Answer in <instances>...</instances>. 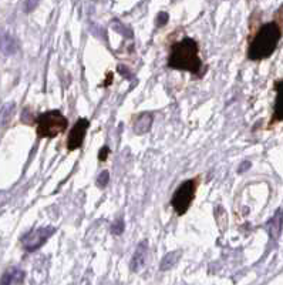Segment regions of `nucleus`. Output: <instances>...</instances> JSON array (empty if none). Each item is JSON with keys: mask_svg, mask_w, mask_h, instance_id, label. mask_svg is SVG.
<instances>
[{"mask_svg": "<svg viewBox=\"0 0 283 285\" xmlns=\"http://www.w3.org/2000/svg\"><path fill=\"white\" fill-rule=\"evenodd\" d=\"M37 4H39V0H26L24 1V11H33V10L37 7Z\"/></svg>", "mask_w": 283, "mask_h": 285, "instance_id": "dca6fc26", "label": "nucleus"}, {"mask_svg": "<svg viewBox=\"0 0 283 285\" xmlns=\"http://www.w3.org/2000/svg\"><path fill=\"white\" fill-rule=\"evenodd\" d=\"M24 280V273L20 271L17 268H11L7 270L1 280H0V285H11V284H20Z\"/></svg>", "mask_w": 283, "mask_h": 285, "instance_id": "9d476101", "label": "nucleus"}, {"mask_svg": "<svg viewBox=\"0 0 283 285\" xmlns=\"http://www.w3.org/2000/svg\"><path fill=\"white\" fill-rule=\"evenodd\" d=\"M124 228H126L124 221H123V220H117V221H114L113 226H111V233L116 234V236H120V234L124 233Z\"/></svg>", "mask_w": 283, "mask_h": 285, "instance_id": "4468645a", "label": "nucleus"}, {"mask_svg": "<svg viewBox=\"0 0 283 285\" xmlns=\"http://www.w3.org/2000/svg\"><path fill=\"white\" fill-rule=\"evenodd\" d=\"M282 39V27L278 21H271L258 30L249 44L248 57L251 60H264L271 57Z\"/></svg>", "mask_w": 283, "mask_h": 285, "instance_id": "f03ea898", "label": "nucleus"}, {"mask_svg": "<svg viewBox=\"0 0 283 285\" xmlns=\"http://www.w3.org/2000/svg\"><path fill=\"white\" fill-rule=\"evenodd\" d=\"M166 21H168V14H166L165 11L159 13V14H158V17H156V26H158V27H161V26L166 24Z\"/></svg>", "mask_w": 283, "mask_h": 285, "instance_id": "f3484780", "label": "nucleus"}, {"mask_svg": "<svg viewBox=\"0 0 283 285\" xmlns=\"http://www.w3.org/2000/svg\"><path fill=\"white\" fill-rule=\"evenodd\" d=\"M108 153H110V148H108L107 146L101 148L100 153H98V160H100V161H106L108 157Z\"/></svg>", "mask_w": 283, "mask_h": 285, "instance_id": "a211bd4d", "label": "nucleus"}, {"mask_svg": "<svg viewBox=\"0 0 283 285\" xmlns=\"http://www.w3.org/2000/svg\"><path fill=\"white\" fill-rule=\"evenodd\" d=\"M146 258H148V244H146V241H142V243L137 247V250H136V253H134V256H133L131 264H130L131 270H133L134 273L140 271L142 267L145 266Z\"/></svg>", "mask_w": 283, "mask_h": 285, "instance_id": "0eeeda50", "label": "nucleus"}, {"mask_svg": "<svg viewBox=\"0 0 283 285\" xmlns=\"http://www.w3.org/2000/svg\"><path fill=\"white\" fill-rule=\"evenodd\" d=\"M179 256H181V253H179V251L166 254V256L164 257V260H162V263H161V271H166V270L172 268Z\"/></svg>", "mask_w": 283, "mask_h": 285, "instance_id": "ddd939ff", "label": "nucleus"}, {"mask_svg": "<svg viewBox=\"0 0 283 285\" xmlns=\"http://www.w3.org/2000/svg\"><path fill=\"white\" fill-rule=\"evenodd\" d=\"M67 126H69L67 118L59 110H51L47 113H43L37 118V134L43 138H54L60 133L66 131Z\"/></svg>", "mask_w": 283, "mask_h": 285, "instance_id": "7ed1b4c3", "label": "nucleus"}, {"mask_svg": "<svg viewBox=\"0 0 283 285\" xmlns=\"http://www.w3.org/2000/svg\"><path fill=\"white\" fill-rule=\"evenodd\" d=\"M0 50L6 54V56H10V54H14L16 50H17V41L13 36L10 34H4L1 39H0Z\"/></svg>", "mask_w": 283, "mask_h": 285, "instance_id": "9b49d317", "label": "nucleus"}, {"mask_svg": "<svg viewBox=\"0 0 283 285\" xmlns=\"http://www.w3.org/2000/svg\"><path fill=\"white\" fill-rule=\"evenodd\" d=\"M88 126H90V123H88L87 118H78L77 123L71 128L70 136L67 138V150L69 151H74V150L81 147Z\"/></svg>", "mask_w": 283, "mask_h": 285, "instance_id": "423d86ee", "label": "nucleus"}, {"mask_svg": "<svg viewBox=\"0 0 283 285\" xmlns=\"http://www.w3.org/2000/svg\"><path fill=\"white\" fill-rule=\"evenodd\" d=\"M275 90H276L278 96H276V101H275L272 123H275V121H283V80L282 81H278L275 84Z\"/></svg>", "mask_w": 283, "mask_h": 285, "instance_id": "1a4fd4ad", "label": "nucleus"}, {"mask_svg": "<svg viewBox=\"0 0 283 285\" xmlns=\"http://www.w3.org/2000/svg\"><path fill=\"white\" fill-rule=\"evenodd\" d=\"M118 73H121L126 79H131V77H133L131 71H130L127 67H124V66H118Z\"/></svg>", "mask_w": 283, "mask_h": 285, "instance_id": "6ab92c4d", "label": "nucleus"}, {"mask_svg": "<svg viewBox=\"0 0 283 285\" xmlns=\"http://www.w3.org/2000/svg\"><path fill=\"white\" fill-rule=\"evenodd\" d=\"M198 43L191 37L179 40L171 49L168 57V66L171 69L189 71L192 74H201L202 61L198 56Z\"/></svg>", "mask_w": 283, "mask_h": 285, "instance_id": "f257e3e1", "label": "nucleus"}, {"mask_svg": "<svg viewBox=\"0 0 283 285\" xmlns=\"http://www.w3.org/2000/svg\"><path fill=\"white\" fill-rule=\"evenodd\" d=\"M249 167H251V163H248V161H246V163H244V164H241L239 173H242V171H246V170H248Z\"/></svg>", "mask_w": 283, "mask_h": 285, "instance_id": "aec40b11", "label": "nucleus"}, {"mask_svg": "<svg viewBox=\"0 0 283 285\" xmlns=\"http://www.w3.org/2000/svg\"><path fill=\"white\" fill-rule=\"evenodd\" d=\"M196 186H198L196 178H192V180L184 181L179 187L176 188V191L171 198V206L175 210L178 216H184L188 211L191 203L195 198Z\"/></svg>", "mask_w": 283, "mask_h": 285, "instance_id": "20e7f679", "label": "nucleus"}, {"mask_svg": "<svg viewBox=\"0 0 283 285\" xmlns=\"http://www.w3.org/2000/svg\"><path fill=\"white\" fill-rule=\"evenodd\" d=\"M151 126H152V114L151 113H141L140 116L136 120L134 123V133L141 136V134H145L151 130Z\"/></svg>", "mask_w": 283, "mask_h": 285, "instance_id": "6e6552de", "label": "nucleus"}, {"mask_svg": "<svg viewBox=\"0 0 283 285\" xmlns=\"http://www.w3.org/2000/svg\"><path fill=\"white\" fill-rule=\"evenodd\" d=\"M54 234V228L53 227H43L30 231L27 236L23 238V246L27 251H36L37 248L43 246L50 237Z\"/></svg>", "mask_w": 283, "mask_h": 285, "instance_id": "39448f33", "label": "nucleus"}, {"mask_svg": "<svg viewBox=\"0 0 283 285\" xmlns=\"http://www.w3.org/2000/svg\"><path fill=\"white\" fill-rule=\"evenodd\" d=\"M108 180H110V174L108 171H103L97 178V186L100 188H106V186L108 184Z\"/></svg>", "mask_w": 283, "mask_h": 285, "instance_id": "2eb2a0df", "label": "nucleus"}, {"mask_svg": "<svg viewBox=\"0 0 283 285\" xmlns=\"http://www.w3.org/2000/svg\"><path fill=\"white\" fill-rule=\"evenodd\" d=\"M14 110H16V104L14 103H6L1 110H0V127L7 126L11 118L14 116Z\"/></svg>", "mask_w": 283, "mask_h": 285, "instance_id": "f8f14e48", "label": "nucleus"}]
</instances>
